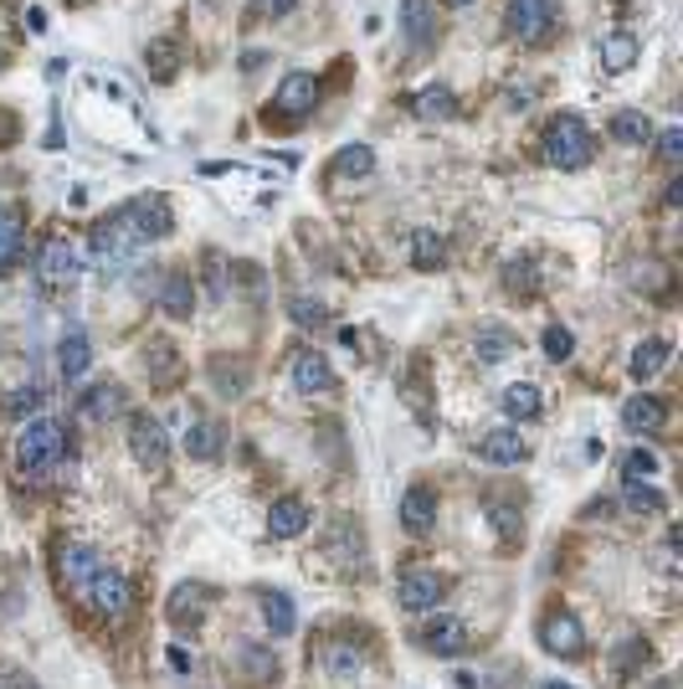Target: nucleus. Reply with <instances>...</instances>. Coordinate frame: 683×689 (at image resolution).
<instances>
[{
  "label": "nucleus",
  "mask_w": 683,
  "mask_h": 689,
  "mask_svg": "<svg viewBox=\"0 0 683 689\" xmlns=\"http://www.w3.org/2000/svg\"><path fill=\"white\" fill-rule=\"evenodd\" d=\"M313 103H319V78H313V73H288V78L278 82L273 109H278L283 118H304V114H313Z\"/></svg>",
  "instance_id": "nucleus-9"
},
{
  "label": "nucleus",
  "mask_w": 683,
  "mask_h": 689,
  "mask_svg": "<svg viewBox=\"0 0 683 689\" xmlns=\"http://www.w3.org/2000/svg\"><path fill=\"white\" fill-rule=\"evenodd\" d=\"M448 5H473V0H448Z\"/></svg>",
  "instance_id": "nucleus-48"
},
{
  "label": "nucleus",
  "mask_w": 683,
  "mask_h": 689,
  "mask_svg": "<svg viewBox=\"0 0 683 689\" xmlns=\"http://www.w3.org/2000/svg\"><path fill=\"white\" fill-rule=\"evenodd\" d=\"M591 150H596V139H591V124L581 114H555L545 124V135H540V155L555 170H585Z\"/></svg>",
  "instance_id": "nucleus-1"
},
{
  "label": "nucleus",
  "mask_w": 683,
  "mask_h": 689,
  "mask_svg": "<svg viewBox=\"0 0 683 689\" xmlns=\"http://www.w3.org/2000/svg\"><path fill=\"white\" fill-rule=\"evenodd\" d=\"M103 561H98V551H88V546H62V556H57V572H62V582L67 587H88V576L98 572Z\"/></svg>",
  "instance_id": "nucleus-23"
},
{
  "label": "nucleus",
  "mask_w": 683,
  "mask_h": 689,
  "mask_svg": "<svg viewBox=\"0 0 683 689\" xmlns=\"http://www.w3.org/2000/svg\"><path fill=\"white\" fill-rule=\"evenodd\" d=\"M499 407H504L508 422H534V417L545 412V396H540V386H534V381H514V386H504Z\"/></svg>",
  "instance_id": "nucleus-20"
},
{
  "label": "nucleus",
  "mask_w": 683,
  "mask_h": 689,
  "mask_svg": "<svg viewBox=\"0 0 683 689\" xmlns=\"http://www.w3.org/2000/svg\"><path fill=\"white\" fill-rule=\"evenodd\" d=\"M540 649L555 653V659H581V653H585L581 623H576L570 612H550L545 623H540Z\"/></svg>",
  "instance_id": "nucleus-7"
},
{
  "label": "nucleus",
  "mask_w": 683,
  "mask_h": 689,
  "mask_svg": "<svg viewBox=\"0 0 683 689\" xmlns=\"http://www.w3.org/2000/svg\"><path fill=\"white\" fill-rule=\"evenodd\" d=\"M401 26H407V37L416 47H427L431 41V0H401Z\"/></svg>",
  "instance_id": "nucleus-33"
},
{
  "label": "nucleus",
  "mask_w": 683,
  "mask_h": 689,
  "mask_svg": "<svg viewBox=\"0 0 683 689\" xmlns=\"http://www.w3.org/2000/svg\"><path fill=\"white\" fill-rule=\"evenodd\" d=\"M37 407H41V392H37V386H26V392H11V396H5V412H37Z\"/></svg>",
  "instance_id": "nucleus-42"
},
{
  "label": "nucleus",
  "mask_w": 683,
  "mask_h": 689,
  "mask_svg": "<svg viewBox=\"0 0 683 689\" xmlns=\"http://www.w3.org/2000/svg\"><path fill=\"white\" fill-rule=\"evenodd\" d=\"M658 469H663V463H658L653 448H627V454H622V479H627V484H647Z\"/></svg>",
  "instance_id": "nucleus-34"
},
{
  "label": "nucleus",
  "mask_w": 683,
  "mask_h": 689,
  "mask_svg": "<svg viewBox=\"0 0 683 689\" xmlns=\"http://www.w3.org/2000/svg\"><path fill=\"white\" fill-rule=\"evenodd\" d=\"M180 47L170 37H159V41H150V52H144V67H150V78L155 82H170L180 73V58H176Z\"/></svg>",
  "instance_id": "nucleus-30"
},
{
  "label": "nucleus",
  "mask_w": 683,
  "mask_h": 689,
  "mask_svg": "<svg viewBox=\"0 0 683 689\" xmlns=\"http://www.w3.org/2000/svg\"><path fill=\"white\" fill-rule=\"evenodd\" d=\"M298 0H247V21H278V16H288Z\"/></svg>",
  "instance_id": "nucleus-40"
},
{
  "label": "nucleus",
  "mask_w": 683,
  "mask_h": 689,
  "mask_svg": "<svg viewBox=\"0 0 683 689\" xmlns=\"http://www.w3.org/2000/svg\"><path fill=\"white\" fill-rule=\"evenodd\" d=\"M570 350H576L570 330H566V324H550V330H545V355H550V360H570Z\"/></svg>",
  "instance_id": "nucleus-38"
},
{
  "label": "nucleus",
  "mask_w": 683,
  "mask_h": 689,
  "mask_svg": "<svg viewBox=\"0 0 683 689\" xmlns=\"http://www.w3.org/2000/svg\"><path fill=\"white\" fill-rule=\"evenodd\" d=\"M118 221L129 227L134 242H159V237H170V227H176V212H170L165 196H134L118 212Z\"/></svg>",
  "instance_id": "nucleus-3"
},
{
  "label": "nucleus",
  "mask_w": 683,
  "mask_h": 689,
  "mask_svg": "<svg viewBox=\"0 0 683 689\" xmlns=\"http://www.w3.org/2000/svg\"><path fill=\"white\" fill-rule=\"evenodd\" d=\"M411 263H416V268H442V263H448V237H437L431 232V227H416V232H411Z\"/></svg>",
  "instance_id": "nucleus-27"
},
{
  "label": "nucleus",
  "mask_w": 683,
  "mask_h": 689,
  "mask_svg": "<svg viewBox=\"0 0 683 689\" xmlns=\"http://www.w3.org/2000/svg\"><path fill=\"white\" fill-rule=\"evenodd\" d=\"M525 437H519V428H493V433H484V443H478V458L484 463H493V469H519L525 463Z\"/></svg>",
  "instance_id": "nucleus-12"
},
{
  "label": "nucleus",
  "mask_w": 683,
  "mask_h": 689,
  "mask_svg": "<svg viewBox=\"0 0 683 689\" xmlns=\"http://www.w3.org/2000/svg\"><path fill=\"white\" fill-rule=\"evenodd\" d=\"M309 531V505L304 499H278L273 510H268V535L273 540H298V535Z\"/></svg>",
  "instance_id": "nucleus-19"
},
{
  "label": "nucleus",
  "mask_w": 683,
  "mask_h": 689,
  "mask_svg": "<svg viewBox=\"0 0 683 689\" xmlns=\"http://www.w3.org/2000/svg\"><path fill=\"white\" fill-rule=\"evenodd\" d=\"M124 386H114V381H98V386H82L78 396V417L82 422H108V417L124 412Z\"/></svg>",
  "instance_id": "nucleus-13"
},
{
  "label": "nucleus",
  "mask_w": 683,
  "mask_h": 689,
  "mask_svg": "<svg viewBox=\"0 0 683 689\" xmlns=\"http://www.w3.org/2000/svg\"><path fill=\"white\" fill-rule=\"evenodd\" d=\"M16 257H21V221L11 212H0V273L16 268Z\"/></svg>",
  "instance_id": "nucleus-35"
},
{
  "label": "nucleus",
  "mask_w": 683,
  "mask_h": 689,
  "mask_svg": "<svg viewBox=\"0 0 683 689\" xmlns=\"http://www.w3.org/2000/svg\"><path fill=\"white\" fill-rule=\"evenodd\" d=\"M201 608H206V591H201V587H180L176 597H170V617H176V623L201 617Z\"/></svg>",
  "instance_id": "nucleus-36"
},
{
  "label": "nucleus",
  "mask_w": 683,
  "mask_h": 689,
  "mask_svg": "<svg viewBox=\"0 0 683 689\" xmlns=\"http://www.w3.org/2000/svg\"><path fill=\"white\" fill-rule=\"evenodd\" d=\"M185 454L201 458V463H211V458L221 454V433H216V422L191 417V428H185Z\"/></svg>",
  "instance_id": "nucleus-29"
},
{
  "label": "nucleus",
  "mask_w": 683,
  "mask_h": 689,
  "mask_svg": "<svg viewBox=\"0 0 683 689\" xmlns=\"http://www.w3.org/2000/svg\"><path fill=\"white\" fill-rule=\"evenodd\" d=\"M67 454V428H62L57 417H31V422H21L16 433V469L21 473H52Z\"/></svg>",
  "instance_id": "nucleus-2"
},
{
  "label": "nucleus",
  "mask_w": 683,
  "mask_h": 689,
  "mask_svg": "<svg viewBox=\"0 0 683 689\" xmlns=\"http://www.w3.org/2000/svg\"><path fill=\"white\" fill-rule=\"evenodd\" d=\"M129 454H134L139 469H150V473H159L170 463V433H165L159 417H134L129 422Z\"/></svg>",
  "instance_id": "nucleus-4"
},
{
  "label": "nucleus",
  "mask_w": 683,
  "mask_h": 689,
  "mask_svg": "<svg viewBox=\"0 0 683 689\" xmlns=\"http://www.w3.org/2000/svg\"><path fill=\"white\" fill-rule=\"evenodd\" d=\"M596 58H602V73L622 78V73H632V67H637L643 47H637V37H632V31H606L602 47H596Z\"/></svg>",
  "instance_id": "nucleus-14"
},
{
  "label": "nucleus",
  "mask_w": 683,
  "mask_h": 689,
  "mask_svg": "<svg viewBox=\"0 0 683 689\" xmlns=\"http://www.w3.org/2000/svg\"><path fill=\"white\" fill-rule=\"evenodd\" d=\"M288 375H293V386H298L304 396H324V392H334V366H330V360H324L319 350H298V355H293Z\"/></svg>",
  "instance_id": "nucleus-11"
},
{
  "label": "nucleus",
  "mask_w": 683,
  "mask_h": 689,
  "mask_svg": "<svg viewBox=\"0 0 683 689\" xmlns=\"http://www.w3.org/2000/svg\"><path fill=\"white\" fill-rule=\"evenodd\" d=\"M88 366H93V345H88V335H82V330H67V335H62V350H57L62 381H78Z\"/></svg>",
  "instance_id": "nucleus-22"
},
{
  "label": "nucleus",
  "mask_w": 683,
  "mask_h": 689,
  "mask_svg": "<svg viewBox=\"0 0 683 689\" xmlns=\"http://www.w3.org/2000/svg\"><path fill=\"white\" fill-rule=\"evenodd\" d=\"M139 242L134 237H129V227H124V221H108V227H93V253L103 257V263H124V257L134 253Z\"/></svg>",
  "instance_id": "nucleus-21"
},
{
  "label": "nucleus",
  "mask_w": 683,
  "mask_h": 689,
  "mask_svg": "<svg viewBox=\"0 0 683 689\" xmlns=\"http://www.w3.org/2000/svg\"><path fill=\"white\" fill-rule=\"evenodd\" d=\"M159 304H165V315H170V319H191V309H195V283H191V273H170V278H165V289H159Z\"/></svg>",
  "instance_id": "nucleus-25"
},
{
  "label": "nucleus",
  "mask_w": 683,
  "mask_h": 689,
  "mask_svg": "<svg viewBox=\"0 0 683 689\" xmlns=\"http://www.w3.org/2000/svg\"><path fill=\"white\" fill-rule=\"evenodd\" d=\"M293 319H298V324H319V319H324V309H319V304H309V298H293Z\"/></svg>",
  "instance_id": "nucleus-43"
},
{
  "label": "nucleus",
  "mask_w": 683,
  "mask_h": 689,
  "mask_svg": "<svg viewBox=\"0 0 683 689\" xmlns=\"http://www.w3.org/2000/svg\"><path fill=\"white\" fill-rule=\"evenodd\" d=\"M658 155H663L668 165H679V160H683V129H679V124L658 135Z\"/></svg>",
  "instance_id": "nucleus-41"
},
{
  "label": "nucleus",
  "mask_w": 683,
  "mask_h": 689,
  "mask_svg": "<svg viewBox=\"0 0 683 689\" xmlns=\"http://www.w3.org/2000/svg\"><path fill=\"white\" fill-rule=\"evenodd\" d=\"M668 422V407H663V396H627L622 401V428H632V433H658Z\"/></svg>",
  "instance_id": "nucleus-17"
},
{
  "label": "nucleus",
  "mask_w": 683,
  "mask_h": 689,
  "mask_svg": "<svg viewBox=\"0 0 683 689\" xmlns=\"http://www.w3.org/2000/svg\"><path fill=\"white\" fill-rule=\"evenodd\" d=\"M611 139H622V144H647V139H653V124H647V114H637V109H617V114H611Z\"/></svg>",
  "instance_id": "nucleus-32"
},
{
  "label": "nucleus",
  "mask_w": 683,
  "mask_h": 689,
  "mask_svg": "<svg viewBox=\"0 0 683 689\" xmlns=\"http://www.w3.org/2000/svg\"><path fill=\"white\" fill-rule=\"evenodd\" d=\"M82 597L93 602V612H103V617H118V612L129 608V582H124L118 572H108V566H98V572L88 576Z\"/></svg>",
  "instance_id": "nucleus-10"
},
{
  "label": "nucleus",
  "mask_w": 683,
  "mask_h": 689,
  "mask_svg": "<svg viewBox=\"0 0 683 689\" xmlns=\"http://www.w3.org/2000/svg\"><path fill=\"white\" fill-rule=\"evenodd\" d=\"M422 649L442 653V659L463 653L468 649V623H463V617H431L427 628H422Z\"/></svg>",
  "instance_id": "nucleus-15"
},
{
  "label": "nucleus",
  "mask_w": 683,
  "mask_h": 689,
  "mask_svg": "<svg viewBox=\"0 0 683 689\" xmlns=\"http://www.w3.org/2000/svg\"><path fill=\"white\" fill-rule=\"evenodd\" d=\"M11 679H16V674H0V689H11Z\"/></svg>",
  "instance_id": "nucleus-47"
},
{
  "label": "nucleus",
  "mask_w": 683,
  "mask_h": 689,
  "mask_svg": "<svg viewBox=\"0 0 683 689\" xmlns=\"http://www.w3.org/2000/svg\"><path fill=\"white\" fill-rule=\"evenodd\" d=\"M442 597H448V582L437 572H427V566H411V572L396 576V602L407 612H437Z\"/></svg>",
  "instance_id": "nucleus-5"
},
{
  "label": "nucleus",
  "mask_w": 683,
  "mask_h": 689,
  "mask_svg": "<svg viewBox=\"0 0 683 689\" xmlns=\"http://www.w3.org/2000/svg\"><path fill=\"white\" fill-rule=\"evenodd\" d=\"M375 170V150L371 144H345V150H339V155H334V165H330V176L334 180H365Z\"/></svg>",
  "instance_id": "nucleus-26"
},
{
  "label": "nucleus",
  "mask_w": 683,
  "mask_h": 689,
  "mask_svg": "<svg viewBox=\"0 0 683 689\" xmlns=\"http://www.w3.org/2000/svg\"><path fill=\"white\" fill-rule=\"evenodd\" d=\"M458 103H452V88L448 82H431V88H422L416 99H411V114L416 118H448Z\"/></svg>",
  "instance_id": "nucleus-31"
},
{
  "label": "nucleus",
  "mask_w": 683,
  "mask_h": 689,
  "mask_svg": "<svg viewBox=\"0 0 683 689\" xmlns=\"http://www.w3.org/2000/svg\"><path fill=\"white\" fill-rule=\"evenodd\" d=\"M504 283H508V289H525V294H534V289H540V283H534V268H529V257H514V263H508Z\"/></svg>",
  "instance_id": "nucleus-39"
},
{
  "label": "nucleus",
  "mask_w": 683,
  "mask_h": 689,
  "mask_svg": "<svg viewBox=\"0 0 683 689\" xmlns=\"http://www.w3.org/2000/svg\"><path fill=\"white\" fill-rule=\"evenodd\" d=\"M514 345H519V340H514V330H508V324H493V319H488V324H478V330H473V355H478L484 366H499V360H508V355H514Z\"/></svg>",
  "instance_id": "nucleus-18"
},
{
  "label": "nucleus",
  "mask_w": 683,
  "mask_h": 689,
  "mask_svg": "<svg viewBox=\"0 0 683 689\" xmlns=\"http://www.w3.org/2000/svg\"><path fill=\"white\" fill-rule=\"evenodd\" d=\"M78 273H82V257H78V247H73L67 237H52V242H41L37 278L47 283V289H67V283H78Z\"/></svg>",
  "instance_id": "nucleus-6"
},
{
  "label": "nucleus",
  "mask_w": 683,
  "mask_h": 689,
  "mask_svg": "<svg viewBox=\"0 0 683 689\" xmlns=\"http://www.w3.org/2000/svg\"><path fill=\"white\" fill-rule=\"evenodd\" d=\"M550 689H570V685H550Z\"/></svg>",
  "instance_id": "nucleus-49"
},
{
  "label": "nucleus",
  "mask_w": 683,
  "mask_h": 689,
  "mask_svg": "<svg viewBox=\"0 0 683 689\" xmlns=\"http://www.w3.org/2000/svg\"><path fill=\"white\" fill-rule=\"evenodd\" d=\"M401 525H407L411 535H427L431 525H437V494H431L427 484H411V489L401 494Z\"/></svg>",
  "instance_id": "nucleus-16"
},
{
  "label": "nucleus",
  "mask_w": 683,
  "mask_h": 689,
  "mask_svg": "<svg viewBox=\"0 0 683 689\" xmlns=\"http://www.w3.org/2000/svg\"><path fill=\"white\" fill-rule=\"evenodd\" d=\"M170 669L185 674V669H191V653H185V649H170Z\"/></svg>",
  "instance_id": "nucleus-45"
},
{
  "label": "nucleus",
  "mask_w": 683,
  "mask_h": 689,
  "mask_svg": "<svg viewBox=\"0 0 683 689\" xmlns=\"http://www.w3.org/2000/svg\"><path fill=\"white\" fill-rule=\"evenodd\" d=\"M627 510H632V514H658V510H663V494L632 484V489H627Z\"/></svg>",
  "instance_id": "nucleus-37"
},
{
  "label": "nucleus",
  "mask_w": 683,
  "mask_h": 689,
  "mask_svg": "<svg viewBox=\"0 0 683 689\" xmlns=\"http://www.w3.org/2000/svg\"><path fill=\"white\" fill-rule=\"evenodd\" d=\"M504 16H508V31L519 41H540L555 26V5L550 0H508Z\"/></svg>",
  "instance_id": "nucleus-8"
},
{
  "label": "nucleus",
  "mask_w": 683,
  "mask_h": 689,
  "mask_svg": "<svg viewBox=\"0 0 683 689\" xmlns=\"http://www.w3.org/2000/svg\"><path fill=\"white\" fill-rule=\"evenodd\" d=\"M334 669H339V674H360V659H350V653L339 649V653H334Z\"/></svg>",
  "instance_id": "nucleus-44"
},
{
  "label": "nucleus",
  "mask_w": 683,
  "mask_h": 689,
  "mask_svg": "<svg viewBox=\"0 0 683 689\" xmlns=\"http://www.w3.org/2000/svg\"><path fill=\"white\" fill-rule=\"evenodd\" d=\"M663 201H668V206H679V201H683V186H679V180H668V191H663Z\"/></svg>",
  "instance_id": "nucleus-46"
},
{
  "label": "nucleus",
  "mask_w": 683,
  "mask_h": 689,
  "mask_svg": "<svg viewBox=\"0 0 683 689\" xmlns=\"http://www.w3.org/2000/svg\"><path fill=\"white\" fill-rule=\"evenodd\" d=\"M668 355H673V345H668L663 335H653V340H643V345L632 350V360H627V366H632V375H637V381H653V375L668 366Z\"/></svg>",
  "instance_id": "nucleus-24"
},
{
  "label": "nucleus",
  "mask_w": 683,
  "mask_h": 689,
  "mask_svg": "<svg viewBox=\"0 0 683 689\" xmlns=\"http://www.w3.org/2000/svg\"><path fill=\"white\" fill-rule=\"evenodd\" d=\"M262 617H268V633H273V638H288V633L298 628V612H293L288 591H262Z\"/></svg>",
  "instance_id": "nucleus-28"
}]
</instances>
